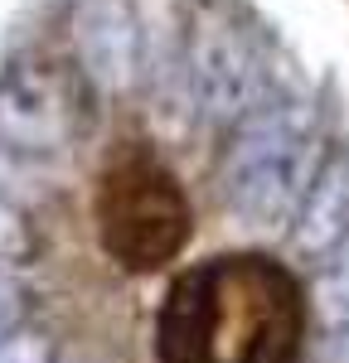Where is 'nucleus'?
I'll list each match as a JSON object with an SVG mask.
<instances>
[{
  "instance_id": "f257e3e1",
  "label": "nucleus",
  "mask_w": 349,
  "mask_h": 363,
  "mask_svg": "<svg viewBox=\"0 0 349 363\" xmlns=\"http://www.w3.org/2000/svg\"><path fill=\"white\" fill-rule=\"evenodd\" d=\"M306 281L267 252H214L174 272L150 325L155 363H301Z\"/></svg>"
},
{
  "instance_id": "7ed1b4c3",
  "label": "nucleus",
  "mask_w": 349,
  "mask_h": 363,
  "mask_svg": "<svg viewBox=\"0 0 349 363\" xmlns=\"http://www.w3.org/2000/svg\"><path fill=\"white\" fill-rule=\"evenodd\" d=\"M0 363H54V359L39 339H10V344H0Z\"/></svg>"
},
{
  "instance_id": "f03ea898",
  "label": "nucleus",
  "mask_w": 349,
  "mask_h": 363,
  "mask_svg": "<svg viewBox=\"0 0 349 363\" xmlns=\"http://www.w3.org/2000/svg\"><path fill=\"white\" fill-rule=\"evenodd\" d=\"M97 150L92 233L102 257L126 277L165 272L194 238V199L184 174L145 126H121Z\"/></svg>"
}]
</instances>
